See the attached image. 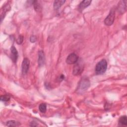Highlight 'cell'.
<instances>
[{"label":"cell","instance_id":"obj_10","mask_svg":"<svg viewBox=\"0 0 127 127\" xmlns=\"http://www.w3.org/2000/svg\"><path fill=\"white\" fill-rule=\"evenodd\" d=\"M11 54V59L14 63H16L18 58V52L14 46H11L10 48Z\"/></svg>","mask_w":127,"mask_h":127},{"label":"cell","instance_id":"obj_5","mask_svg":"<svg viewBox=\"0 0 127 127\" xmlns=\"http://www.w3.org/2000/svg\"><path fill=\"white\" fill-rule=\"evenodd\" d=\"M79 58L78 56L75 54V53H71L67 57L66 59V63L67 64H74L77 62Z\"/></svg>","mask_w":127,"mask_h":127},{"label":"cell","instance_id":"obj_12","mask_svg":"<svg viewBox=\"0 0 127 127\" xmlns=\"http://www.w3.org/2000/svg\"><path fill=\"white\" fill-rule=\"evenodd\" d=\"M119 124L121 125L122 126H125L127 125V117L126 116H124L121 117L119 120Z\"/></svg>","mask_w":127,"mask_h":127},{"label":"cell","instance_id":"obj_16","mask_svg":"<svg viewBox=\"0 0 127 127\" xmlns=\"http://www.w3.org/2000/svg\"><path fill=\"white\" fill-rule=\"evenodd\" d=\"M23 41V37L22 35H19L16 40V42L18 45L21 44Z\"/></svg>","mask_w":127,"mask_h":127},{"label":"cell","instance_id":"obj_8","mask_svg":"<svg viewBox=\"0 0 127 127\" xmlns=\"http://www.w3.org/2000/svg\"><path fill=\"white\" fill-rule=\"evenodd\" d=\"M45 62V57L44 52L42 50H40L38 53V63L39 66H42Z\"/></svg>","mask_w":127,"mask_h":127},{"label":"cell","instance_id":"obj_1","mask_svg":"<svg viewBox=\"0 0 127 127\" xmlns=\"http://www.w3.org/2000/svg\"><path fill=\"white\" fill-rule=\"evenodd\" d=\"M107 68V62L105 59L99 62L95 66V72L97 74H102L105 72Z\"/></svg>","mask_w":127,"mask_h":127},{"label":"cell","instance_id":"obj_19","mask_svg":"<svg viewBox=\"0 0 127 127\" xmlns=\"http://www.w3.org/2000/svg\"><path fill=\"white\" fill-rule=\"evenodd\" d=\"M64 75L62 74V75H61L59 76V78H58V80H59V81H62V80L64 79Z\"/></svg>","mask_w":127,"mask_h":127},{"label":"cell","instance_id":"obj_7","mask_svg":"<svg viewBox=\"0 0 127 127\" xmlns=\"http://www.w3.org/2000/svg\"><path fill=\"white\" fill-rule=\"evenodd\" d=\"M127 0L120 1L117 6V10L119 13L120 14L124 13L127 10Z\"/></svg>","mask_w":127,"mask_h":127},{"label":"cell","instance_id":"obj_6","mask_svg":"<svg viewBox=\"0 0 127 127\" xmlns=\"http://www.w3.org/2000/svg\"><path fill=\"white\" fill-rule=\"evenodd\" d=\"M30 65V61L28 58H24L22 61L21 65L22 73L23 74H25L28 71Z\"/></svg>","mask_w":127,"mask_h":127},{"label":"cell","instance_id":"obj_2","mask_svg":"<svg viewBox=\"0 0 127 127\" xmlns=\"http://www.w3.org/2000/svg\"><path fill=\"white\" fill-rule=\"evenodd\" d=\"M90 86V81L89 79L85 77L81 78L80 81H79L77 88V91L78 92H84L86 91Z\"/></svg>","mask_w":127,"mask_h":127},{"label":"cell","instance_id":"obj_4","mask_svg":"<svg viewBox=\"0 0 127 127\" xmlns=\"http://www.w3.org/2000/svg\"><path fill=\"white\" fill-rule=\"evenodd\" d=\"M75 63V64L73 66V74L74 75H77L80 74L84 69V66L81 61Z\"/></svg>","mask_w":127,"mask_h":127},{"label":"cell","instance_id":"obj_14","mask_svg":"<svg viewBox=\"0 0 127 127\" xmlns=\"http://www.w3.org/2000/svg\"><path fill=\"white\" fill-rule=\"evenodd\" d=\"M39 109L41 113H45L47 110V106L45 103L41 104L39 106Z\"/></svg>","mask_w":127,"mask_h":127},{"label":"cell","instance_id":"obj_9","mask_svg":"<svg viewBox=\"0 0 127 127\" xmlns=\"http://www.w3.org/2000/svg\"><path fill=\"white\" fill-rule=\"evenodd\" d=\"M92 1L91 0H86L82 1L78 5V11L81 12L83 9H84L86 7H88L91 3Z\"/></svg>","mask_w":127,"mask_h":127},{"label":"cell","instance_id":"obj_11","mask_svg":"<svg viewBox=\"0 0 127 127\" xmlns=\"http://www.w3.org/2000/svg\"><path fill=\"white\" fill-rule=\"evenodd\" d=\"M65 0H55L54 2V8L55 10L59 9L62 5H63L65 2Z\"/></svg>","mask_w":127,"mask_h":127},{"label":"cell","instance_id":"obj_13","mask_svg":"<svg viewBox=\"0 0 127 127\" xmlns=\"http://www.w3.org/2000/svg\"><path fill=\"white\" fill-rule=\"evenodd\" d=\"M19 125V124L15 121H9L6 122V126L8 127H16Z\"/></svg>","mask_w":127,"mask_h":127},{"label":"cell","instance_id":"obj_17","mask_svg":"<svg viewBox=\"0 0 127 127\" xmlns=\"http://www.w3.org/2000/svg\"><path fill=\"white\" fill-rule=\"evenodd\" d=\"M36 37L34 35H32L30 37V42H32V43H34L36 41Z\"/></svg>","mask_w":127,"mask_h":127},{"label":"cell","instance_id":"obj_18","mask_svg":"<svg viewBox=\"0 0 127 127\" xmlns=\"http://www.w3.org/2000/svg\"><path fill=\"white\" fill-rule=\"evenodd\" d=\"M37 126H38L37 123H36L35 122H34V121L31 122V123L30 124V126H31V127H36Z\"/></svg>","mask_w":127,"mask_h":127},{"label":"cell","instance_id":"obj_15","mask_svg":"<svg viewBox=\"0 0 127 127\" xmlns=\"http://www.w3.org/2000/svg\"><path fill=\"white\" fill-rule=\"evenodd\" d=\"M10 99V96L8 95H1L0 97V100L4 102H7Z\"/></svg>","mask_w":127,"mask_h":127},{"label":"cell","instance_id":"obj_3","mask_svg":"<svg viewBox=\"0 0 127 127\" xmlns=\"http://www.w3.org/2000/svg\"><path fill=\"white\" fill-rule=\"evenodd\" d=\"M115 17V9L114 8H112L108 15L106 17L104 20V23L107 26H110L112 25L114 22Z\"/></svg>","mask_w":127,"mask_h":127}]
</instances>
